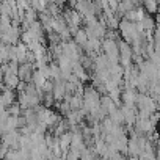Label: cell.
I'll list each match as a JSON object with an SVG mask.
<instances>
[{
    "label": "cell",
    "instance_id": "277c9868",
    "mask_svg": "<svg viewBox=\"0 0 160 160\" xmlns=\"http://www.w3.org/2000/svg\"><path fill=\"white\" fill-rule=\"evenodd\" d=\"M141 8L148 14H155L157 13V0H141Z\"/></svg>",
    "mask_w": 160,
    "mask_h": 160
},
{
    "label": "cell",
    "instance_id": "6da1fadb",
    "mask_svg": "<svg viewBox=\"0 0 160 160\" xmlns=\"http://www.w3.org/2000/svg\"><path fill=\"white\" fill-rule=\"evenodd\" d=\"M33 71H35V64H30V63H22L19 64L18 68V77L21 82H32V75H33Z\"/></svg>",
    "mask_w": 160,
    "mask_h": 160
},
{
    "label": "cell",
    "instance_id": "7a4b0ae2",
    "mask_svg": "<svg viewBox=\"0 0 160 160\" xmlns=\"http://www.w3.org/2000/svg\"><path fill=\"white\" fill-rule=\"evenodd\" d=\"M3 85L7 87V88H10V90H14L16 91V88H18V85H19V77L16 75V74H7V75H3Z\"/></svg>",
    "mask_w": 160,
    "mask_h": 160
},
{
    "label": "cell",
    "instance_id": "5b68a950",
    "mask_svg": "<svg viewBox=\"0 0 160 160\" xmlns=\"http://www.w3.org/2000/svg\"><path fill=\"white\" fill-rule=\"evenodd\" d=\"M46 80H47V78H46V77H44V75H42V74H41L38 69H35V71H33V75H32V82H33V85H35L38 90H41V87L44 85V82H46Z\"/></svg>",
    "mask_w": 160,
    "mask_h": 160
},
{
    "label": "cell",
    "instance_id": "52a82bcc",
    "mask_svg": "<svg viewBox=\"0 0 160 160\" xmlns=\"http://www.w3.org/2000/svg\"><path fill=\"white\" fill-rule=\"evenodd\" d=\"M7 113H8L10 116H21L22 108H21V105H19L18 102H14V104H11V105L7 108Z\"/></svg>",
    "mask_w": 160,
    "mask_h": 160
},
{
    "label": "cell",
    "instance_id": "3957f363",
    "mask_svg": "<svg viewBox=\"0 0 160 160\" xmlns=\"http://www.w3.org/2000/svg\"><path fill=\"white\" fill-rule=\"evenodd\" d=\"M72 41L78 46V47H83L85 44H87V41H88V36H87V33H85V30H83V27H80L74 35H72Z\"/></svg>",
    "mask_w": 160,
    "mask_h": 160
},
{
    "label": "cell",
    "instance_id": "8992f818",
    "mask_svg": "<svg viewBox=\"0 0 160 160\" xmlns=\"http://www.w3.org/2000/svg\"><path fill=\"white\" fill-rule=\"evenodd\" d=\"M63 157H64V160H80V151L69 148V149L63 154Z\"/></svg>",
    "mask_w": 160,
    "mask_h": 160
}]
</instances>
